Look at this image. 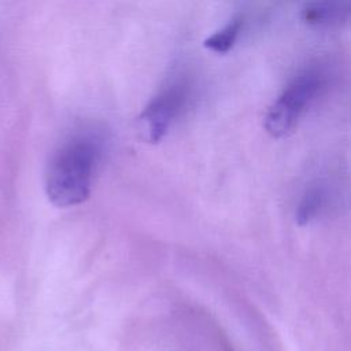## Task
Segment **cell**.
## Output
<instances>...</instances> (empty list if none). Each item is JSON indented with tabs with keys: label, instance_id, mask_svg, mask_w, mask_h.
Wrapping results in <instances>:
<instances>
[{
	"label": "cell",
	"instance_id": "obj_4",
	"mask_svg": "<svg viewBox=\"0 0 351 351\" xmlns=\"http://www.w3.org/2000/svg\"><path fill=\"white\" fill-rule=\"evenodd\" d=\"M243 26L241 18H233L222 29L204 40V47L217 53H226L234 45Z\"/></svg>",
	"mask_w": 351,
	"mask_h": 351
},
{
	"label": "cell",
	"instance_id": "obj_3",
	"mask_svg": "<svg viewBox=\"0 0 351 351\" xmlns=\"http://www.w3.org/2000/svg\"><path fill=\"white\" fill-rule=\"evenodd\" d=\"M191 99L189 78L186 75L171 77L140 112L137 118L140 137L151 144L159 143L188 108Z\"/></svg>",
	"mask_w": 351,
	"mask_h": 351
},
{
	"label": "cell",
	"instance_id": "obj_2",
	"mask_svg": "<svg viewBox=\"0 0 351 351\" xmlns=\"http://www.w3.org/2000/svg\"><path fill=\"white\" fill-rule=\"evenodd\" d=\"M326 81L325 70L310 66L296 74L280 96L269 107L263 126L273 137L288 134L298 123L300 115L317 97Z\"/></svg>",
	"mask_w": 351,
	"mask_h": 351
},
{
	"label": "cell",
	"instance_id": "obj_5",
	"mask_svg": "<svg viewBox=\"0 0 351 351\" xmlns=\"http://www.w3.org/2000/svg\"><path fill=\"white\" fill-rule=\"evenodd\" d=\"M322 204V192L318 188L308 189L302 197L298 208H296V222L303 226L308 223L319 211Z\"/></svg>",
	"mask_w": 351,
	"mask_h": 351
},
{
	"label": "cell",
	"instance_id": "obj_1",
	"mask_svg": "<svg viewBox=\"0 0 351 351\" xmlns=\"http://www.w3.org/2000/svg\"><path fill=\"white\" fill-rule=\"evenodd\" d=\"M106 137L96 128H82L67 136L52 154L45 170V193L58 207L85 202L103 160Z\"/></svg>",
	"mask_w": 351,
	"mask_h": 351
}]
</instances>
